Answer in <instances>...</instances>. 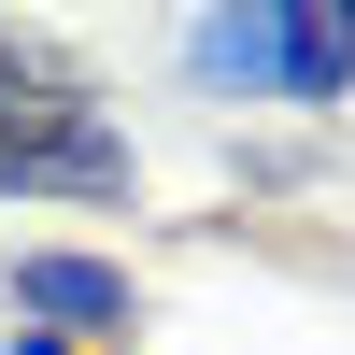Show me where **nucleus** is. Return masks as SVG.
<instances>
[{"label": "nucleus", "instance_id": "obj_1", "mask_svg": "<svg viewBox=\"0 0 355 355\" xmlns=\"http://www.w3.org/2000/svg\"><path fill=\"white\" fill-rule=\"evenodd\" d=\"M0 185L15 199H128V142L100 128V85L43 28H0Z\"/></svg>", "mask_w": 355, "mask_h": 355}, {"label": "nucleus", "instance_id": "obj_2", "mask_svg": "<svg viewBox=\"0 0 355 355\" xmlns=\"http://www.w3.org/2000/svg\"><path fill=\"white\" fill-rule=\"evenodd\" d=\"M15 313L28 327H71V341H128L142 327V299H128V270H114V256H71V242H28L15 256Z\"/></svg>", "mask_w": 355, "mask_h": 355}, {"label": "nucleus", "instance_id": "obj_4", "mask_svg": "<svg viewBox=\"0 0 355 355\" xmlns=\"http://www.w3.org/2000/svg\"><path fill=\"white\" fill-rule=\"evenodd\" d=\"M284 100H299V114L355 100V15H341V0H284Z\"/></svg>", "mask_w": 355, "mask_h": 355}, {"label": "nucleus", "instance_id": "obj_3", "mask_svg": "<svg viewBox=\"0 0 355 355\" xmlns=\"http://www.w3.org/2000/svg\"><path fill=\"white\" fill-rule=\"evenodd\" d=\"M199 85H242V100H284V0H256V15H199L185 28Z\"/></svg>", "mask_w": 355, "mask_h": 355}, {"label": "nucleus", "instance_id": "obj_5", "mask_svg": "<svg viewBox=\"0 0 355 355\" xmlns=\"http://www.w3.org/2000/svg\"><path fill=\"white\" fill-rule=\"evenodd\" d=\"M15 355H71V341H43V327H15Z\"/></svg>", "mask_w": 355, "mask_h": 355}]
</instances>
